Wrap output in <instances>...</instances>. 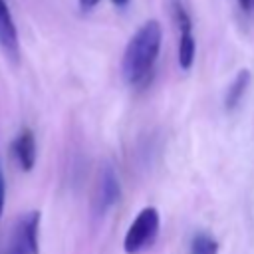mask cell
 <instances>
[{
    "mask_svg": "<svg viewBox=\"0 0 254 254\" xmlns=\"http://www.w3.org/2000/svg\"><path fill=\"white\" fill-rule=\"evenodd\" d=\"M161 40L163 30L157 20H147L143 26L137 28L121 60V71L127 83L135 85L151 73L161 52Z\"/></svg>",
    "mask_w": 254,
    "mask_h": 254,
    "instance_id": "cell-1",
    "label": "cell"
},
{
    "mask_svg": "<svg viewBox=\"0 0 254 254\" xmlns=\"http://www.w3.org/2000/svg\"><path fill=\"white\" fill-rule=\"evenodd\" d=\"M159 226H161V218H159V210L155 206H145L137 212V216L133 218L131 226L127 228V234L123 238V250L127 254H139L145 248H149L157 234H159Z\"/></svg>",
    "mask_w": 254,
    "mask_h": 254,
    "instance_id": "cell-2",
    "label": "cell"
},
{
    "mask_svg": "<svg viewBox=\"0 0 254 254\" xmlns=\"http://www.w3.org/2000/svg\"><path fill=\"white\" fill-rule=\"evenodd\" d=\"M121 196V185L117 179V173L111 165H105L99 173L95 192H93V212L97 216H103Z\"/></svg>",
    "mask_w": 254,
    "mask_h": 254,
    "instance_id": "cell-3",
    "label": "cell"
},
{
    "mask_svg": "<svg viewBox=\"0 0 254 254\" xmlns=\"http://www.w3.org/2000/svg\"><path fill=\"white\" fill-rule=\"evenodd\" d=\"M0 48L6 54V58H10L12 62H18L20 58L18 30L6 0H0Z\"/></svg>",
    "mask_w": 254,
    "mask_h": 254,
    "instance_id": "cell-4",
    "label": "cell"
},
{
    "mask_svg": "<svg viewBox=\"0 0 254 254\" xmlns=\"http://www.w3.org/2000/svg\"><path fill=\"white\" fill-rule=\"evenodd\" d=\"M10 151H12L14 159H16V163H18V167H20L24 173H30V171L34 169L36 157H38V151H36V137H34L32 129H28V127L22 129V131L14 137V141H12V145H10Z\"/></svg>",
    "mask_w": 254,
    "mask_h": 254,
    "instance_id": "cell-5",
    "label": "cell"
},
{
    "mask_svg": "<svg viewBox=\"0 0 254 254\" xmlns=\"http://www.w3.org/2000/svg\"><path fill=\"white\" fill-rule=\"evenodd\" d=\"M250 79H252V75H250L248 69H240L234 75V79L230 81V85L226 89V95H224V107L228 111H232L234 107H238V103L242 101V97H244V93H246V89L250 85Z\"/></svg>",
    "mask_w": 254,
    "mask_h": 254,
    "instance_id": "cell-6",
    "label": "cell"
},
{
    "mask_svg": "<svg viewBox=\"0 0 254 254\" xmlns=\"http://www.w3.org/2000/svg\"><path fill=\"white\" fill-rule=\"evenodd\" d=\"M196 54V42L192 36V30L181 32V44H179V65L181 69H190Z\"/></svg>",
    "mask_w": 254,
    "mask_h": 254,
    "instance_id": "cell-7",
    "label": "cell"
},
{
    "mask_svg": "<svg viewBox=\"0 0 254 254\" xmlns=\"http://www.w3.org/2000/svg\"><path fill=\"white\" fill-rule=\"evenodd\" d=\"M218 242L208 232H196L190 240V254H216Z\"/></svg>",
    "mask_w": 254,
    "mask_h": 254,
    "instance_id": "cell-8",
    "label": "cell"
},
{
    "mask_svg": "<svg viewBox=\"0 0 254 254\" xmlns=\"http://www.w3.org/2000/svg\"><path fill=\"white\" fill-rule=\"evenodd\" d=\"M4 202H6V179H4L2 165H0V220H2V212H4Z\"/></svg>",
    "mask_w": 254,
    "mask_h": 254,
    "instance_id": "cell-9",
    "label": "cell"
},
{
    "mask_svg": "<svg viewBox=\"0 0 254 254\" xmlns=\"http://www.w3.org/2000/svg\"><path fill=\"white\" fill-rule=\"evenodd\" d=\"M99 4V0H79V8L81 10H93Z\"/></svg>",
    "mask_w": 254,
    "mask_h": 254,
    "instance_id": "cell-10",
    "label": "cell"
},
{
    "mask_svg": "<svg viewBox=\"0 0 254 254\" xmlns=\"http://www.w3.org/2000/svg\"><path fill=\"white\" fill-rule=\"evenodd\" d=\"M238 4H240V8L244 12H252L254 10V0H238Z\"/></svg>",
    "mask_w": 254,
    "mask_h": 254,
    "instance_id": "cell-11",
    "label": "cell"
},
{
    "mask_svg": "<svg viewBox=\"0 0 254 254\" xmlns=\"http://www.w3.org/2000/svg\"><path fill=\"white\" fill-rule=\"evenodd\" d=\"M115 6H119V8H123V6H127L129 4V0H111Z\"/></svg>",
    "mask_w": 254,
    "mask_h": 254,
    "instance_id": "cell-12",
    "label": "cell"
}]
</instances>
